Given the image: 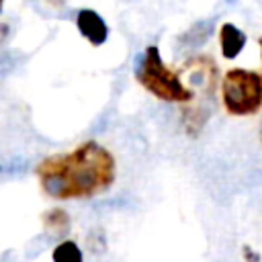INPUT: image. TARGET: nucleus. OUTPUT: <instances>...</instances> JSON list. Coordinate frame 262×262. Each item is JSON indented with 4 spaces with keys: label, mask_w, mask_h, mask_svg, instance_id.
Instances as JSON below:
<instances>
[{
    "label": "nucleus",
    "mask_w": 262,
    "mask_h": 262,
    "mask_svg": "<svg viewBox=\"0 0 262 262\" xmlns=\"http://www.w3.org/2000/svg\"><path fill=\"white\" fill-rule=\"evenodd\" d=\"M135 80L151 96L164 102L186 104L192 98V90L186 86L180 70H172L164 61L158 45H147L143 49L135 66Z\"/></svg>",
    "instance_id": "7ed1b4c3"
},
{
    "label": "nucleus",
    "mask_w": 262,
    "mask_h": 262,
    "mask_svg": "<svg viewBox=\"0 0 262 262\" xmlns=\"http://www.w3.org/2000/svg\"><path fill=\"white\" fill-rule=\"evenodd\" d=\"M43 2H45L47 6H51V8H61L68 0H43Z\"/></svg>",
    "instance_id": "1a4fd4ad"
},
{
    "label": "nucleus",
    "mask_w": 262,
    "mask_h": 262,
    "mask_svg": "<svg viewBox=\"0 0 262 262\" xmlns=\"http://www.w3.org/2000/svg\"><path fill=\"white\" fill-rule=\"evenodd\" d=\"M41 221H43V227L47 229V233L57 235V237L68 235V231H70V227H72V219H70L68 211L61 209V207L47 209V211L43 213Z\"/></svg>",
    "instance_id": "0eeeda50"
},
{
    "label": "nucleus",
    "mask_w": 262,
    "mask_h": 262,
    "mask_svg": "<svg viewBox=\"0 0 262 262\" xmlns=\"http://www.w3.org/2000/svg\"><path fill=\"white\" fill-rule=\"evenodd\" d=\"M35 176L41 192L53 201H80L106 192L117 178V160L108 147L88 139L43 158Z\"/></svg>",
    "instance_id": "f257e3e1"
},
{
    "label": "nucleus",
    "mask_w": 262,
    "mask_h": 262,
    "mask_svg": "<svg viewBox=\"0 0 262 262\" xmlns=\"http://www.w3.org/2000/svg\"><path fill=\"white\" fill-rule=\"evenodd\" d=\"M248 43V35L233 23H223L219 27V47L225 59H235Z\"/></svg>",
    "instance_id": "423d86ee"
},
{
    "label": "nucleus",
    "mask_w": 262,
    "mask_h": 262,
    "mask_svg": "<svg viewBox=\"0 0 262 262\" xmlns=\"http://www.w3.org/2000/svg\"><path fill=\"white\" fill-rule=\"evenodd\" d=\"M258 45H260V59H262V37L258 39Z\"/></svg>",
    "instance_id": "f8f14e48"
},
{
    "label": "nucleus",
    "mask_w": 262,
    "mask_h": 262,
    "mask_svg": "<svg viewBox=\"0 0 262 262\" xmlns=\"http://www.w3.org/2000/svg\"><path fill=\"white\" fill-rule=\"evenodd\" d=\"M2 6H4V0H0V12H2Z\"/></svg>",
    "instance_id": "ddd939ff"
},
{
    "label": "nucleus",
    "mask_w": 262,
    "mask_h": 262,
    "mask_svg": "<svg viewBox=\"0 0 262 262\" xmlns=\"http://www.w3.org/2000/svg\"><path fill=\"white\" fill-rule=\"evenodd\" d=\"M6 31H8V27H6V25H0V37H2Z\"/></svg>",
    "instance_id": "9b49d317"
},
{
    "label": "nucleus",
    "mask_w": 262,
    "mask_h": 262,
    "mask_svg": "<svg viewBox=\"0 0 262 262\" xmlns=\"http://www.w3.org/2000/svg\"><path fill=\"white\" fill-rule=\"evenodd\" d=\"M180 74L186 86L192 90V98L182 106V127L188 135L196 137L213 113L215 90L221 84V74L213 57L194 55L180 66Z\"/></svg>",
    "instance_id": "f03ea898"
},
{
    "label": "nucleus",
    "mask_w": 262,
    "mask_h": 262,
    "mask_svg": "<svg viewBox=\"0 0 262 262\" xmlns=\"http://www.w3.org/2000/svg\"><path fill=\"white\" fill-rule=\"evenodd\" d=\"M51 258L55 262H80L82 260V250L78 248V244L74 239H63L53 248Z\"/></svg>",
    "instance_id": "6e6552de"
},
{
    "label": "nucleus",
    "mask_w": 262,
    "mask_h": 262,
    "mask_svg": "<svg viewBox=\"0 0 262 262\" xmlns=\"http://www.w3.org/2000/svg\"><path fill=\"white\" fill-rule=\"evenodd\" d=\"M244 252H246V258H250V260H258V258H260L258 254H252L248 248H244Z\"/></svg>",
    "instance_id": "9d476101"
},
{
    "label": "nucleus",
    "mask_w": 262,
    "mask_h": 262,
    "mask_svg": "<svg viewBox=\"0 0 262 262\" xmlns=\"http://www.w3.org/2000/svg\"><path fill=\"white\" fill-rule=\"evenodd\" d=\"M260 139H262V129H260Z\"/></svg>",
    "instance_id": "4468645a"
},
{
    "label": "nucleus",
    "mask_w": 262,
    "mask_h": 262,
    "mask_svg": "<svg viewBox=\"0 0 262 262\" xmlns=\"http://www.w3.org/2000/svg\"><path fill=\"white\" fill-rule=\"evenodd\" d=\"M221 104L231 117H250L262 108V74L231 68L221 76Z\"/></svg>",
    "instance_id": "20e7f679"
},
{
    "label": "nucleus",
    "mask_w": 262,
    "mask_h": 262,
    "mask_svg": "<svg viewBox=\"0 0 262 262\" xmlns=\"http://www.w3.org/2000/svg\"><path fill=\"white\" fill-rule=\"evenodd\" d=\"M76 29L78 33L94 47H100L106 43L108 39V27L104 23V18L92 10V8H80L76 14Z\"/></svg>",
    "instance_id": "39448f33"
}]
</instances>
